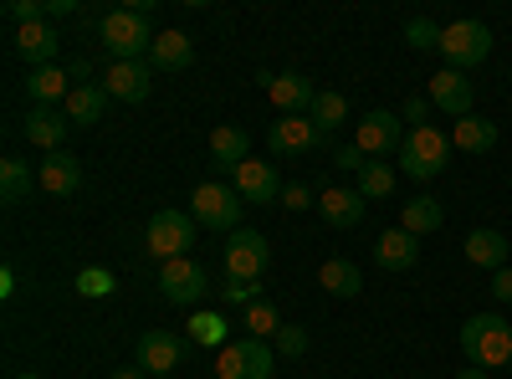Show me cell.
<instances>
[{
	"mask_svg": "<svg viewBox=\"0 0 512 379\" xmlns=\"http://www.w3.org/2000/svg\"><path fill=\"white\" fill-rule=\"evenodd\" d=\"M180 359H185V339H180V333L154 328V333L139 339V369L154 374V379H164L169 369H180Z\"/></svg>",
	"mask_w": 512,
	"mask_h": 379,
	"instance_id": "obj_13",
	"label": "cell"
},
{
	"mask_svg": "<svg viewBox=\"0 0 512 379\" xmlns=\"http://www.w3.org/2000/svg\"><path fill=\"white\" fill-rule=\"evenodd\" d=\"M16 379H41V374H16Z\"/></svg>",
	"mask_w": 512,
	"mask_h": 379,
	"instance_id": "obj_48",
	"label": "cell"
},
{
	"mask_svg": "<svg viewBox=\"0 0 512 379\" xmlns=\"http://www.w3.org/2000/svg\"><path fill=\"white\" fill-rule=\"evenodd\" d=\"M190 246H195V221L185 216V210H159V216L149 221V251L159 262L190 257Z\"/></svg>",
	"mask_w": 512,
	"mask_h": 379,
	"instance_id": "obj_7",
	"label": "cell"
},
{
	"mask_svg": "<svg viewBox=\"0 0 512 379\" xmlns=\"http://www.w3.org/2000/svg\"><path fill=\"white\" fill-rule=\"evenodd\" d=\"M190 339L226 349V318H221V313H195V318H190Z\"/></svg>",
	"mask_w": 512,
	"mask_h": 379,
	"instance_id": "obj_35",
	"label": "cell"
},
{
	"mask_svg": "<svg viewBox=\"0 0 512 379\" xmlns=\"http://www.w3.org/2000/svg\"><path fill=\"white\" fill-rule=\"evenodd\" d=\"M359 154L364 159H384V154H400V144H405V134H400V118L390 113V108H374V113H364L359 118Z\"/></svg>",
	"mask_w": 512,
	"mask_h": 379,
	"instance_id": "obj_11",
	"label": "cell"
},
{
	"mask_svg": "<svg viewBox=\"0 0 512 379\" xmlns=\"http://www.w3.org/2000/svg\"><path fill=\"white\" fill-rule=\"evenodd\" d=\"M487 52H492V31H487L482 21L461 16V21L441 26V57H446L451 72H466V67L487 62Z\"/></svg>",
	"mask_w": 512,
	"mask_h": 379,
	"instance_id": "obj_4",
	"label": "cell"
},
{
	"mask_svg": "<svg viewBox=\"0 0 512 379\" xmlns=\"http://www.w3.org/2000/svg\"><path fill=\"white\" fill-rule=\"evenodd\" d=\"M492 298H497V303H512V267H502V272L492 277Z\"/></svg>",
	"mask_w": 512,
	"mask_h": 379,
	"instance_id": "obj_43",
	"label": "cell"
},
{
	"mask_svg": "<svg viewBox=\"0 0 512 379\" xmlns=\"http://www.w3.org/2000/svg\"><path fill=\"white\" fill-rule=\"evenodd\" d=\"M267 262H272V246H267V236L262 231H231V241H226V272L236 277V282H256L267 272Z\"/></svg>",
	"mask_w": 512,
	"mask_h": 379,
	"instance_id": "obj_8",
	"label": "cell"
},
{
	"mask_svg": "<svg viewBox=\"0 0 512 379\" xmlns=\"http://www.w3.org/2000/svg\"><path fill=\"white\" fill-rule=\"evenodd\" d=\"M333 164H338V170H364V154H359V144H344V149L333 154Z\"/></svg>",
	"mask_w": 512,
	"mask_h": 379,
	"instance_id": "obj_41",
	"label": "cell"
},
{
	"mask_svg": "<svg viewBox=\"0 0 512 379\" xmlns=\"http://www.w3.org/2000/svg\"><path fill=\"white\" fill-rule=\"evenodd\" d=\"M282 205L287 210H313L318 195H313V185H282Z\"/></svg>",
	"mask_w": 512,
	"mask_h": 379,
	"instance_id": "obj_40",
	"label": "cell"
},
{
	"mask_svg": "<svg viewBox=\"0 0 512 379\" xmlns=\"http://www.w3.org/2000/svg\"><path fill=\"white\" fill-rule=\"evenodd\" d=\"M272 364L267 339H236L216 354V379H272Z\"/></svg>",
	"mask_w": 512,
	"mask_h": 379,
	"instance_id": "obj_6",
	"label": "cell"
},
{
	"mask_svg": "<svg viewBox=\"0 0 512 379\" xmlns=\"http://www.w3.org/2000/svg\"><path fill=\"white\" fill-rule=\"evenodd\" d=\"M405 41H410L415 52H441V26L431 16H410L405 21Z\"/></svg>",
	"mask_w": 512,
	"mask_h": 379,
	"instance_id": "obj_34",
	"label": "cell"
},
{
	"mask_svg": "<svg viewBox=\"0 0 512 379\" xmlns=\"http://www.w3.org/2000/svg\"><path fill=\"white\" fill-rule=\"evenodd\" d=\"M472 98H477V88L466 82V72H451V67H441V72L431 77V103H436L441 113H456V118H466V113H472Z\"/></svg>",
	"mask_w": 512,
	"mask_h": 379,
	"instance_id": "obj_16",
	"label": "cell"
},
{
	"mask_svg": "<svg viewBox=\"0 0 512 379\" xmlns=\"http://www.w3.org/2000/svg\"><path fill=\"white\" fill-rule=\"evenodd\" d=\"M308 118L318 123L323 134H333L338 123L349 118V98H344V93H318V103H313V113H308Z\"/></svg>",
	"mask_w": 512,
	"mask_h": 379,
	"instance_id": "obj_32",
	"label": "cell"
},
{
	"mask_svg": "<svg viewBox=\"0 0 512 379\" xmlns=\"http://www.w3.org/2000/svg\"><path fill=\"white\" fill-rule=\"evenodd\" d=\"M466 262L487 267V272H502L507 267V236L502 231H472L466 236Z\"/></svg>",
	"mask_w": 512,
	"mask_h": 379,
	"instance_id": "obj_27",
	"label": "cell"
},
{
	"mask_svg": "<svg viewBox=\"0 0 512 379\" xmlns=\"http://www.w3.org/2000/svg\"><path fill=\"white\" fill-rule=\"evenodd\" d=\"M236 195H241L246 205H272V200L282 195V185H277V164L246 159L241 170H236Z\"/></svg>",
	"mask_w": 512,
	"mask_h": 379,
	"instance_id": "obj_15",
	"label": "cell"
},
{
	"mask_svg": "<svg viewBox=\"0 0 512 379\" xmlns=\"http://www.w3.org/2000/svg\"><path fill=\"white\" fill-rule=\"evenodd\" d=\"M451 134H441V129H410L405 134V144H400V170L410 175V180H436L446 164H451Z\"/></svg>",
	"mask_w": 512,
	"mask_h": 379,
	"instance_id": "obj_3",
	"label": "cell"
},
{
	"mask_svg": "<svg viewBox=\"0 0 512 379\" xmlns=\"http://www.w3.org/2000/svg\"><path fill=\"white\" fill-rule=\"evenodd\" d=\"M57 47H62V36H57V26H47V21L16 31V52H21V62H31V67H52Z\"/></svg>",
	"mask_w": 512,
	"mask_h": 379,
	"instance_id": "obj_20",
	"label": "cell"
},
{
	"mask_svg": "<svg viewBox=\"0 0 512 379\" xmlns=\"http://www.w3.org/2000/svg\"><path fill=\"white\" fill-rule=\"evenodd\" d=\"M205 267L195 262V257H180V262H164L159 267V292L169 303H180V308H195L200 298H205Z\"/></svg>",
	"mask_w": 512,
	"mask_h": 379,
	"instance_id": "obj_9",
	"label": "cell"
},
{
	"mask_svg": "<svg viewBox=\"0 0 512 379\" xmlns=\"http://www.w3.org/2000/svg\"><path fill=\"white\" fill-rule=\"evenodd\" d=\"M67 129H72V118L57 113V108H31V113H26V139H31L36 149H47V154L62 149Z\"/></svg>",
	"mask_w": 512,
	"mask_h": 379,
	"instance_id": "obj_22",
	"label": "cell"
},
{
	"mask_svg": "<svg viewBox=\"0 0 512 379\" xmlns=\"http://www.w3.org/2000/svg\"><path fill=\"white\" fill-rule=\"evenodd\" d=\"M190 205H195V221H200L205 231H241V210H246V200H241L231 185L205 180V185H195Z\"/></svg>",
	"mask_w": 512,
	"mask_h": 379,
	"instance_id": "obj_5",
	"label": "cell"
},
{
	"mask_svg": "<svg viewBox=\"0 0 512 379\" xmlns=\"http://www.w3.org/2000/svg\"><path fill=\"white\" fill-rule=\"evenodd\" d=\"M31 195V164L26 159H0V200Z\"/></svg>",
	"mask_w": 512,
	"mask_h": 379,
	"instance_id": "obj_30",
	"label": "cell"
},
{
	"mask_svg": "<svg viewBox=\"0 0 512 379\" xmlns=\"http://www.w3.org/2000/svg\"><path fill=\"white\" fill-rule=\"evenodd\" d=\"M318 287H328L333 298H359V292H364V272L349 257H333V262L318 267Z\"/></svg>",
	"mask_w": 512,
	"mask_h": 379,
	"instance_id": "obj_28",
	"label": "cell"
},
{
	"mask_svg": "<svg viewBox=\"0 0 512 379\" xmlns=\"http://www.w3.org/2000/svg\"><path fill=\"white\" fill-rule=\"evenodd\" d=\"M451 144L466 149V154H487V149L497 144V123H487V118H477V113H466V118H456Z\"/></svg>",
	"mask_w": 512,
	"mask_h": 379,
	"instance_id": "obj_29",
	"label": "cell"
},
{
	"mask_svg": "<svg viewBox=\"0 0 512 379\" xmlns=\"http://www.w3.org/2000/svg\"><path fill=\"white\" fill-rule=\"evenodd\" d=\"M98 36H103V47H108L113 62H144V52L154 47V26H149V16L134 11V6L108 11V16L98 21Z\"/></svg>",
	"mask_w": 512,
	"mask_h": 379,
	"instance_id": "obj_2",
	"label": "cell"
},
{
	"mask_svg": "<svg viewBox=\"0 0 512 379\" xmlns=\"http://www.w3.org/2000/svg\"><path fill=\"white\" fill-rule=\"evenodd\" d=\"M154 88V67L149 62H108L103 72V93L118 103H144Z\"/></svg>",
	"mask_w": 512,
	"mask_h": 379,
	"instance_id": "obj_12",
	"label": "cell"
},
{
	"mask_svg": "<svg viewBox=\"0 0 512 379\" xmlns=\"http://www.w3.org/2000/svg\"><path fill=\"white\" fill-rule=\"evenodd\" d=\"M103 108H108L103 82H77L72 98H67V118H72V129H93V123L103 118Z\"/></svg>",
	"mask_w": 512,
	"mask_h": 379,
	"instance_id": "obj_25",
	"label": "cell"
},
{
	"mask_svg": "<svg viewBox=\"0 0 512 379\" xmlns=\"http://www.w3.org/2000/svg\"><path fill=\"white\" fill-rule=\"evenodd\" d=\"M441 221H446V210L431 195H415L400 205V231H410V236H431V231H441Z\"/></svg>",
	"mask_w": 512,
	"mask_h": 379,
	"instance_id": "obj_26",
	"label": "cell"
},
{
	"mask_svg": "<svg viewBox=\"0 0 512 379\" xmlns=\"http://www.w3.org/2000/svg\"><path fill=\"white\" fill-rule=\"evenodd\" d=\"M210 159H216V170H241V164L251 159V139L246 129H236V123H221L216 134H210Z\"/></svg>",
	"mask_w": 512,
	"mask_h": 379,
	"instance_id": "obj_23",
	"label": "cell"
},
{
	"mask_svg": "<svg viewBox=\"0 0 512 379\" xmlns=\"http://www.w3.org/2000/svg\"><path fill=\"white\" fill-rule=\"evenodd\" d=\"M425 113H431V98H410L405 103V123H415V129H425Z\"/></svg>",
	"mask_w": 512,
	"mask_h": 379,
	"instance_id": "obj_42",
	"label": "cell"
},
{
	"mask_svg": "<svg viewBox=\"0 0 512 379\" xmlns=\"http://www.w3.org/2000/svg\"><path fill=\"white\" fill-rule=\"evenodd\" d=\"M323 139H328V134L318 129L308 113H292V118H277V123H272V154H277V159H303V154H313Z\"/></svg>",
	"mask_w": 512,
	"mask_h": 379,
	"instance_id": "obj_10",
	"label": "cell"
},
{
	"mask_svg": "<svg viewBox=\"0 0 512 379\" xmlns=\"http://www.w3.org/2000/svg\"><path fill=\"white\" fill-rule=\"evenodd\" d=\"M277 354L303 359V354H308V328H303V323H282V328H277Z\"/></svg>",
	"mask_w": 512,
	"mask_h": 379,
	"instance_id": "obj_37",
	"label": "cell"
},
{
	"mask_svg": "<svg viewBox=\"0 0 512 379\" xmlns=\"http://www.w3.org/2000/svg\"><path fill=\"white\" fill-rule=\"evenodd\" d=\"M359 195L364 200H390L395 195V170L390 164H364L359 170Z\"/></svg>",
	"mask_w": 512,
	"mask_h": 379,
	"instance_id": "obj_31",
	"label": "cell"
},
{
	"mask_svg": "<svg viewBox=\"0 0 512 379\" xmlns=\"http://www.w3.org/2000/svg\"><path fill=\"white\" fill-rule=\"evenodd\" d=\"M67 72H72V77H88V72H93V62H88V57H72V67H67Z\"/></svg>",
	"mask_w": 512,
	"mask_h": 379,
	"instance_id": "obj_45",
	"label": "cell"
},
{
	"mask_svg": "<svg viewBox=\"0 0 512 379\" xmlns=\"http://www.w3.org/2000/svg\"><path fill=\"white\" fill-rule=\"evenodd\" d=\"M113 379H149L139 364H128V369H113Z\"/></svg>",
	"mask_w": 512,
	"mask_h": 379,
	"instance_id": "obj_46",
	"label": "cell"
},
{
	"mask_svg": "<svg viewBox=\"0 0 512 379\" xmlns=\"http://www.w3.org/2000/svg\"><path fill=\"white\" fill-rule=\"evenodd\" d=\"M507 369H512V364H507Z\"/></svg>",
	"mask_w": 512,
	"mask_h": 379,
	"instance_id": "obj_49",
	"label": "cell"
},
{
	"mask_svg": "<svg viewBox=\"0 0 512 379\" xmlns=\"http://www.w3.org/2000/svg\"><path fill=\"white\" fill-rule=\"evenodd\" d=\"M221 303H226V308H241V313H246V308L256 303V282H236V277H231V282L221 287Z\"/></svg>",
	"mask_w": 512,
	"mask_h": 379,
	"instance_id": "obj_39",
	"label": "cell"
},
{
	"mask_svg": "<svg viewBox=\"0 0 512 379\" xmlns=\"http://www.w3.org/2000/svg\"><path fill=\"white\" fill-rule=\"evenodd\" d=\"M6 21L36 26V21H47V6H41V0H11V6H6Z\"/></svg>",
	"mask_w": 512,
	"mask_h": 379,
	"instance_id": "obj_38",
	"label": "cell"
},
{
	"mask_svg": "<svg viewBox=\"0 0 512 379\" xmlns=\"http://www.w3.org/2000/svg\"><path fill=\"white\" fill-rule=\"evenodd\" d=\"M461 354L477 369H502L512 364V323L502 313H477L461 323Z\"/></svg>",
	"mask_w": 512,
	"mask_h": 379,
	"instance_id": "obj_1",
	"label": "cell"
},
{
	"mask_svg": "<svg viewBox=\"0 0 512 379\" xmlns=\"http://www.w3.org/2000/svg\"><path fill=\"white\" fill-rule=\"evenodd\" d=\"M374 262H379L384 272H405V267H415V262H420V236L390 226V231L374 241Z\"/></svg>",
	"mask_w": 512,
	"mask_h": 379,
	"instance_id": "obj_18",
	"label": "cell"
},
{
	"mask_svg": "<svg viewBox=\"0 0 512 379\" xmlns=\"http://www.w3.org/2000/svg\"><path fill=\"white\" fill-rule=\"evenodd\" d=\"M26 93H31V103H36V108L67 103V98H72V72H62L57 62H52V67H31V77H26Z\"/></svg>",
	"mask_w": 512,
	"mask_h": 379,
	"instance_id": "obj_21",
	"label": "cell"
},
{
	"mask_svg": "<svg viewBox=\"0 0 512 379\" xmlns=\"http://www.w3.org/2000/svg\"><path fill=\"white\" fill-rule=\"evenodd\" d=\"M456 379H487V369H477V364H472V369H461Z\"/></svg>",
	"mask_w": 512,
	"mask_h": 379,
	"instance_id": "obj_47",
	"label": "cell"
},
{
	"mask_svg": "<svg viewBox=\"0 0 512 379\" xmlns=\"http://www.w3.org/2000/svg\"><path fill=\"white\" fill-rule=\"evenodd\" d=\"M149 57H154L159 72H185V67L195 62V41H190L185 31H159L154 47H149Z\"/></svg>",
	"mask_w": 512,
	"mask_h": 379,
	"instance_id": "obj_24",
	"label": "cell"
},
{
	"mask_svg": "<svg viewBox=\"0 0 512 379\" xmlns=\"http://www.w3.org/2000/svg\"><path fill=\"white\" fill-rule=\"evenodd\" d=\"M364 195L359 190H344V185H328V190H318V216L328 221V226H338V231H349V226H359L364 221Z\"/></svg>",
	"mask_w": 512,
	"mask_h": 379,
	"instance_id": "obj_14",
	"label": "cell"
},
{
	"mask_svg": "<svg viewBox=\"0 0 512 379\" xmlns=\"http://www.w3.org/2000/svg\"><path fill=\"white\" fill-rule=\"evenodd\" d=\"M113 287H118V282H113L108 267H82V272H77V292H82V298H108Z\"/></svg>",
	"mask_w": 512,
	"mask_h": 379,
	"instance_id": "obj_36",
	"label": "cell"
},
{
	"mask_svg": "<svg viewBox=\"0 0 512 379\" xmlns=\"http://www.w3.org/2000/svg\"><path fill=\"white\" fill-rule=\"evenodd\" d=\"M241 328H251V339H277V308L267 303V298H256L246 313H241Z\"/></svg>",
	"mask_w": 512,
	"mask_h": 379,
	"instance_id": "obj_33",
	"label": "cell"
},
{
	"mask_svg": "<svg viewBox=\"0 0 512 379\" xmlns=\"http://www.w3.org/2000/svg\"><path fill=\"white\" fill-rule=\"evenodd\" d=\"M77 11V0H52V6H47V16H72Z\"/></svg>",
	"mask_w": 512,
	"mask_h": 379,
	"instance_id": "obj_44",
	"label": "cell"
},
{
	"mask_svg": "<svg viewBox=\"0 0 512 379\" xmlns=\"http://www.w3.org/2000/svg\"><path fill=\"white\" fill-rule=\"evenodd\" d=\"M36 185L47 190V195H72V190L82 185V164L57 149V154H47V159L36 164Z\"/></svg>",
	"mask_w": 512,
	"mask_h": 379,
	"instance_id": "obj_19",
	"label": "cell"
},
{
	"mask_svg": "<svg viewBox=\"0 0 512 379\" xmlns=\"http://www.w3.org/2000/svg\"><path fill=\"white\" fill-rule=\"evenodd\" d=\"M267 93H272V103L282 108V118H292V113H313V103H318V88H313L303 72H282V77H272V82H267Z\"/></svg>",
	"mask_w": 512,
	"mask_h": 379,
	"instance_id": "obj_17",
	"label": "cell"
}]
</instances>
